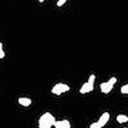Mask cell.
Wrapping results in <instances>:
<instances>
[{"mask_svg":"<svg viewBox=\"0 0 128 128\" xmlns=\"http://www.w3.org/2000/svg\"><path fill=\"white\" fill-rule=\"evenodd\" d=\"M57 120L54 118V115L51 112H44L38 118V128H51L56 124Z\"/></svg>","mask_w":128,"mask_h":128,"instance_id":"6da1fadb","label":"cell"},{"mask_svg":"<svg viewBox=\"0 0 128 128\" xmlns=\"http://www.w3.org/2000/svg\"><path fill=\"white\" fill-rule=\"evenodd\" d=\"M67 91H70V86L64 84V82H58V84H56L54 87L51 88V92L54 96H61L63 92H67Z\"/></svg>","mask_w":128,"mask_h":128,"instance_id":"7a4b0ae2","label":"cell"},{"mask_svg":"<svg viewBox=\"0 0 128 128\" xmlns=\"http://www.w3.org/2000/svg\"><path fill=\"white\" fill-rule=\"evenodd\" d=\"M92 90H94V82L87 81V82H84V84L81 86V88H80V94H87V92H91Z\"/></svg>","mask_w":128,"mask_h":128,"instance_id":"3957f363","label":"cell"},{"mask_svg":"<svg viewBox=\"0 0 128 128\" xmlns=\"http://www.w3.org/2000/svg\"><path fill=\"white\" fill-rule=\"evenodd\" d=\"M112 88H114V86L111 84L110 81H105V82H101L100 84V90L102 94H108V92L112 91Z\"/></svg>","mask_w":128,"mask_h":128,"instance_id":"277c9868","label":"cell"},{"mask_svg":"<svg viewBox=\"0 0 128 128\" xmlns=\"http://www.w3.org/2000/svg\"><path fill=\"white\" fill-rule=\"evenodd\" d=\"M54 128H71V124L68 120H58V121H56Z\"/></svg>","mask_w":128,"mask_h":128,"instance_id":"5b68a950","label":"cell"},{"mask_svg":"<svg viewBox=\"0 0 128 128\" xmlns=\"http://www.w3.org/2000/svg\"><path fill=\"white\" fill-rule=\"evenodd\" d=\"M18 104L27 108V107L32 105V98H28V97H18Z\"/></svg>","mask_w":128,"mask_h":128,"instance_id":"8992f818","label":"cell"},{"mask_svg":"<svg viewBox=\"0 0 128 128\" xmlns=\"http://www.w3.org/2000/svg\"><path fill=\"white\" fill-rule=\"evenodd\" d=\"M108 120H110V112H107V111H105V112H102V114H101L100 120H98V122L101 124V127H104L105 124L108 122Z\"/></svg>","mask_w":128,"mask_h":128,"instance_id":"52a82bcc","label":"cell"},{"mask_svg":"<svg viewBox=\"0 0 128 128\" xmlns=\"http://www.w3.org/2000/svg\"><path fill=\"white\" fill-rule=\"evenodd\" d=\"M117 121H118L120 124H125L128 121V117L124 115V114H120V115H117Z\"/></svg>","mask_w":128,"mask_h":128,"instance_id":"ba28073f","label":"cell"},{"mask_svg":"<svg viewBox=\"0 0 128 128\" xmlns=\"http://www.w3.org/2000/svg\"><path fill=\"white\" fill-rule=\"evenodd\" d=\"M90 128H102V127H101V124L98 122V121H96V122L90 124Z\"/></svg>","mask_w":128,"mask_h":128,"instance_id":"9c48e42d","label":"cell"},{"mask_svg":"<svg viewBox=\"0 0 128 128\" xmlns=\"http://www.w3.org/2000/svg\"><path fill=\"white\" fill-rule=\"evenodd\" d=\"M121 92H122V94H128V84H125V86L121 87Z\"/></svg>","mask_w":128,"mask_h":128,"instance_id":"30bf717a","label":"cell"},{"mask_svg":"<svg viewBox=\"0 0 128 128\" xmlns=\"http://www.w3.org/2000/svg\"><path fill=\"white\" fill-rule=\"evenodd\" d=\"M108 81H110L111 84H112V86H115V84H117V77H111L110 80H108Z\"/></svg>","mask_w":128,"mask_h":128,"instance_id":"8fae6325","label":"cell"},{"mask_svg":"<svg viewBox=\"0 0 128 128\" xmlns=\"http://www.w3.org/2000/svg\"><path fill=\"white\" fill-rule=\"evenodd\" d=\"M66 2H67V0H58V2H57V4H56V6H58V7H61L63 4H66Z\"/></svg>","mask_w":128,"mask_h":128,"instance_id":"7c38bea8","label":"cell"},{"mask_svg":"<svg viewBox=\"0 0 128 128\" xmlns=\"http://www.w3.org/2000/svg\"><path fill=\"white\" fill-rule=\"evenodd\" d=\"M88 81L96 82V76H94V74H91V76H90V78H88Z\"/></svg>","mask_w":128,"mask_h":128,"instance_id":"4fadbf2b","label":"cell"},{"mask_svg":"<svg viewBox=\"0 0 128 128\" xmlns=\"http://www.w3.org/2000/svg\"><path fill=\"white\" fill-rule=\"evenodd\" d=\"M38 2H40V3H43V2H46V0H38Z\"/></svg>","mask_w":128,"mask_h":128,"instance_id":"5bb4252c","label":"cell"}]
</instances>
